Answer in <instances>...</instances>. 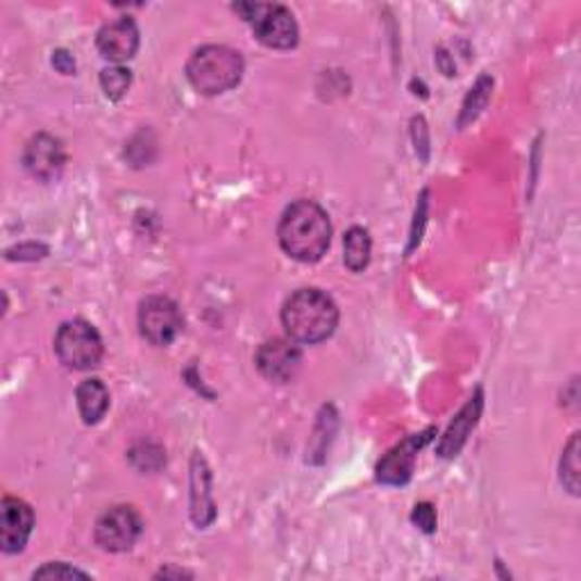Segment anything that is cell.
Masks as SVG:
<instances>
[{
  "label": "cell",
  "instance_id": "6da1fadb",
  "mask_svg": "<svg viewBox=\"0 0 581 581\" xmlns=\"http://www.w3.org/2000/svg\"><path fill=\"white\" fill-rule=\"evenodd\" d=\"M280 245L298 262H318L332 239V225L327 214L312 200L291 205L280 220Z\"/></svg>",
  "mask_w": 581,
  "mask_h": 581
},
{
  "label": "cell",
  "instance_id": "7a4b0ae2",
  "mask_svg": "<svg viewBox=\"0 0 581 581\" xmlns=\"http://www.w3.org/2000/svg\"><path fill=\"white\" fill-rule=\"evenodd\" d=\"M285 330L295 343H320L332 337L339 323V310L330 295L318 289L295 291L282 310Z\"/></svg>",
  "mask_w": 581,
  "mask_h": 581
},
{
  "label": "cell",
  "instance_id": "3957f363",
  "mask_svg": "<svg viewBox=\"0 0 581 581\" xmlns=\"http://www.w3.org/2000/svg\"><path fill=\"white\" fill-rule=\"evenodd\" d=\"M191 85L205 96H218L239 85L243 60L227 46H205L193 53L187 66Z\"/></svg>",
  "mask_w": 581,
  "mask_h": 581
},
{
  "label": "cell",
  "instance_id": "277c9868",
  "mask_svg": "<svg viewBox=\"0 0 581 581\" xmlns=\"http://www.w3.org/2000/svg\"><path fill=\"white\" fill-rule=\"evenodd\" d=\"M55 352L60 362L73 370H87L98 366L103 357V339L96 327L85 320H71L60 327L55 337Z\"/></svg>",
  "mask_w": 581,
  "mask_h": 581
},
{
  "label": "cell",
  "instance_id": "5b68a950",
  "mask_svg": "<svg viewBox=\"0 0 581 581\" xmlns=\"http://www.w3.org/2000/svg\"><path fill=\"white\" fill-rule=\"evenodd\" d=\"M237 12L252 23L257 39L268 48H293L298 43V23L282 5H237Z\"/></svg>",
  "mask_w": 581,
  "mask_h": 581
},
{
  "label": "cell",
  "instance_id": "8992f818",
  "mask_svg": "<svg viewBox=\"0 0 581 581\" xmlns=\"http://www.w3.org/2000/svg\"><path fill=\"white\" fill-rule=\"evenodd\" d=\"M180 307L168 298H148L139 310V330L153 345H168L182 332Z\"/></svg>",
  "mask_w": 581,
  "mask_h": 581
},
{
  "label": "cell",
  "instance_id": "52a82bcc",
  "mask_svg": "<svg viewBox=\"0 0 581 581\" xmlns=\"http://www.w3.org/2000/svg\"><path fill=\"white\" fill-rule=\"evenodd\" d=\"M141 529V516L132 507H114L96 522V541L108 552H125L137 543Z\"/></svg>",
  "mask_w": 581,
  "mask_h": 581
},
{
  "label": "cell",
  "instance_id": "ba28073f",
  "mask_svg": "<svg viewBox=\"0 0 581 581\" xmlns=\"http://www.w3.org/2000/svg\"><path fill=\"white\" fill-rule=\"evenodd\" d=\"M255 364L266 380L277 382V384H287L293 380L302 366V352L295 345V341L273 339V341H266L257 350Z\"/></svg>",
  "mask_w": 581,
  "mask_h": 581
},
{
  "label": "cell",
  "instance_id": "9c48e42d",
  "mask_svg": "<svg viewBox=\"0 0 581 581\" xmlns=\"http://www.w3.org/2000/svg\"><path fill=\"white\" fill-rule=\"evenodd\" d=\"M23 164H25V168L30 170V175H35V178H39L43 182L53 180V178H58L64 164H66L64 146L55 137L37 135L28 143V148H25Z\"/></svg>",
  "mask_w": 581,
  "mask_h": 581
},
{
  "label": "cell",
  "instance_id": "30bf717a",
  "mask_svg": "<svg viewBox=\"0 0 581 581\" xmlns=\"http://www.w3.org/2000/svg\"><path fill=\"white\" fill-rule=\"evenodd\" d=\"M35 525V514L23 500L5 497L3 500V520H0V545L3 552H21L30 539Z\"/></svg>",
  "mask_w": 581,
  "mask_h": 581
},
{
  "label": "cell",
  "instance_id": "8fae6325",
  "mask_svg": "<svg viewBox=\"0 0 581 581\" xmlns=\"http://www.w3.org/2000/svg\"><path fill=\"white\" fill-rule=\"evenodd\" d=\"M429 434H432V429H429V432H425V434L409 437L407 441H402L397 447H393L380 462V466H377V479H380V482H384V484H393V487L409 482V477L414 472L416 454L429 439H432Z\"/></svg>",
  "mask_w": 581,
  "mask_h": 581
},
{
  "label": "cell",
  "instance_id": "7c38bea8",
  "mask_svg": "<svg viewBox=\"0 0 581 581\" xmlns=\"http://www.w3.org/2000/svg\"><path fill=\"white\" fill-rule=\"evenodd\" d=\"M139 48V30L135 21L121 18L98 33V50L100 55L110 62H128L135 58Z\"/></svg>",
  "mask_w": 581,
  "mask_h": 581
},
{
  "label": "cell",
  "instance_id": "4fadbf2b",
  "mask_svg": "<svg viewBox=\"0 0 581 581\" xmlns=\"http://www.w3.org/2000/svg\"><path fill=\"white\" fill-rule=\"evenodd\" d=\"M479 412H482V393H477L462 409V414L454 418V422L450 425V429L439 445L441 457H454V454L462 450V445L466 443V439L470 434V429L475 427V422L479 418Z\"/></svg>",
  "mask_w": 581,
  "mask_h": 581
},
{
  "label": "cell",
  "instance_id": "5bb4252c",
  "mask_svg": "<svg viewBox=\"0 0 581 581\" xmlns=\"http://www.w3.org/2000/svg\"><path fill=\"white\" fill-rule=\"evenodd\" d=\"M78 407L87 425L98 422L110 409V391L100 380H87L78 387Z\"/></svg>",
  "mask_w": 581,
  "mask_h": 581
},
{
  "label": "cell",
  "instance_id": "9a60e30c",
  "mask_svg": "<svg viewBox=\"0 0 581 581\" xmlns=\"http://www.w3.org/2000/svg\"><path fill=\"white\" fill-rule=\"evenodd\" d=\"M343 260L350 270H364L370 262V237L364 227H352L343 239Z\"/></svg>",
  "mask_w": 581,
  "mask_h": 581
},
{
  "label": "cell",
  "instance_id": "2e32d148",
  "mask_svg": "<svg viewBox=\"0 0 581 581\" xmlns=\"http://www.w3.org/2000/svg\"><path fill=\"white\" fill-rule=\"evenodd\" d=\"M579 434H574L568 443V447L564 450V459H561V482L564 487L577 495L579 493Z\"/></svg>",
  "mask_w": 581,
  "mask_h": 581
},
{
  "label": "cell",
  "instance_id": "e0dca14e",
  "mask_svg": "<svg viewBox=\"0 0 581 581\" xmlns=\"http://www.w3.org/2000/svg\"><path fill=\"white\" fill-rule=\"evenodd\" d=\"M130 83H132L130 71H125V68H121V66L105 68L103 73H100V87H103L105 96L112 98V100L123 98L125 91L130 89Z\"/></svg>",
  "mask_w": 581,
  "mask_h": 581
},
{
  "label": "cell",
  "instance_id": "ac0fdd59",
  "mask_svg": "<svg viewBox=\"0 0 581 581\" xmlns=\"http://www.w3.org/2000/svg\"><path fill=\"white\" fill-rule=\"evenodd\" d=\"M491 85H493V83H491L489 78H482V80H479V83L475 85V89H470V93H468V98H466V103H464V112H462V125H466L468 121H472L479 112L484 110L487 100H489Z\"/></svg>",
  "mask_w": 581,
  "mask_h": 581
},
{
  "label": "cell",
  "instance_id": "d6986e66",
  "mask_svg": "<svg viewBox=\"0 0 581 581\" xmlns=\"http://www.w3.org/2000/svg\"><path fill=\"white\" fill-rule=\"evenodd\" d=\"M35 579H75V577H83L87 579L89 574L78 570V568H71L66 564H48L43 568H39L35 574Z\"/></svg>",
  "mask_w": 581,
  "mask_h": 581
},
{
  "label": "cell",
  "instance_id": "ffe728a7",
  "mask_svg": "<svg viewBox=\"0 0 581 581\" xmlns=\"http://www.w3.org/2000/svg\"><path fill=\"white\" fill-rule=\"evenodd\" d=\"M414 522L422 529V532H434L437 529V514H434V507L432 504H416L414 509Z\"/></svg>",
  "mask_w": 581,
  "mask_h": 581
},
{
  "label": "cell",
  "instance_id": "44dd1931",
  "mask_svg": "<svg viewBox=\"0 0 581 581\" xmlns=\"http://www.w3.org/2000/svg\"><path fill=\"white\" fill-rule=\"evenodd\" d=\"M53 64H55V68H58L60 73H64V75H71V73L75 71V62H73V58L66 53V50H55V53H53Z\"/></svg>",
  "mask_w": 581,
  "mask_h": 581
}]
</instances>
